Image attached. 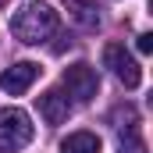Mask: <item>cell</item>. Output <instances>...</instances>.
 <instances>
[{"label": "cell", "instance_id": "1", "mask_svg": "<svg viewBox=\"0 0 153 153\" xmlns=\"http://www.w3.org/2000/svg\"><path fill=\"white\" fill-rule=\"evenodd\" d=\"M57 25H61V18H57V11H53L50 4H25V7H18L14 18H11L14 39H22V43H29V46L46 43V39L57 32Z\"/></svg>", "mask_w": 153, "mask_h": 153}, {"label": "cell", "instance_id": "2", "mask_svg": "<svg viewBox=\"0 0 153 153\" xmlns=\"http://www.w3.org/2000/svg\"><path fill=\"white\" fill-rule=\"evenodd\" d=\"M32 117L25 114L22 107H4L0 111V150L4 153H14L22 146L32 143Z\"/></svg>", "mask_w": 153, "mask_h": 153}, {"label": "cell", "instance_id": "3", "mask_svg": "<svg viewBox=\"0 0 153 153\" xmlns=\"http://www.w3.org/2000/svg\"><path fill=\"white\" fill-rule=\"evenodd\" d=\"M64 89H68V96L75 100V103H89L96 93H100V75H96V68L93 64H85V61H78V64H68L64 68Z\"/></svg>", "mask_w": 153, "mask_h": 153}, {"label": "cell", "instance_id": "4", "mask_svg": "<svg viewBox=\"0 0 153 153\" xmlns=\"http://www.w3.org/2000/svg\"><path fill=\"white\" fill-rule=\"evenodd\" d=\"M103 64L114 71V78L125 85V89H135L139 82H143V68H139V61L121 46V43H111V46H103Z\"/></svg>", "mask_w": 153, "mask_h": 153}, {"label": "cell", "instance_id": "5", "mask_svg": "<svg viewBox=\"0 0 153 153\" xmlns=\"http://www.w3.org/2000/svg\"><path fill=\"white\" fill-rule=\"evenodd\" d=\"M39 64L32 61H18V64H11V68H4L0 71V89L4 93H11V96H22V93H29V85L39 78Z\"/></svg>", "mask_w": 153, "mask_h": 153}, {"label": "cell", "instance_id": "6", "mask_svg": "<svg viewBox=\"0 0 153 153\" xmlns=\"http://www.w3.org/2000/svg\"><path fill=\"white\" fill-rule=\"evenodd\" d=\"M68 111H71V103H68V96L61 89H46L39 96V114H43L46 125H64L68 121Z\"/></svg>", "mask_w": 153, "mask_h": 153}, {"label": "cell", "instance_id": "7", "mask_svg": "<svg viewBox=\"0 0 153 153\" xmlns=\"http://www.w3.org/2000/svg\"><path fill=\"white\" fill-rule=\"evenodd\" d=\"M64 7H68V14L75 18L82 29H96V25H100V7H96V0H64Z\"/></svg>", "mask_w": 153, "mask_h": 153}, {"label": "cell", "instance_id": "8", "mask_svg": "<svg viewBox=\"0 0 153 153\" xmlns=\"http://www.w3.org/2000/svg\"><path fill=\"white\" fill-rule=\"evenodd\" d=\"M61 153H100V135L93 132H71L61 139Z\"/></svg>", "mask_w": 153, "mask_h": 153}, {"label": "cell", "instance_id": "9", "mask_svg": "<svg viewBox=\"0 0 153 153\" xmlns=\"http://www.w3.org/2000/svg\"><path fill=\"white\" fill-rule=\"evenodd\" d=\"M117 153H150L146 143H143V135H139V128H135V121L117 128Z\"/></svg>", "mask_w": 153, "mask_h": 153}, {"label": "cell", "instance_id": "10", "mask_svg": "<svg viewBox=\"0 0 153 153\" xmlns=\"http://www.w3.org/2000/svg\"><path fill=\"white\" fill-rule=\"evenodd\" d=\"M135 46H139V53H150V50H153V32H143Z\"/></svg>", "mask_w": 153, "mask_h": 153}, {"label": "cell", "instance_id": "11", "mask_svg": "<svg viewBox=\"0 0 153 153\" xmlns=\"http://www.w3.org/2000/svg\"><path fill=\"white\" fill-rule=\"evenodd\" d=\"M0 4H4V0H0Z\"/></svg>", "mask_w": 153, "mask_h": 153}]
</instances>
